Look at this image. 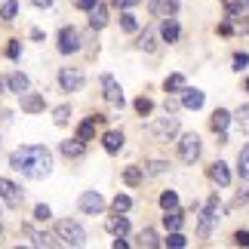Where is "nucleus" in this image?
<instances>
[{
    "mask_svg": "<svg viewBox=\"0 0 249 249\" xmlns=\"http://www.w3.org/2000/svg\"><path fill=\"white\" fill-rule=\"evenodd\" d=\"M9 166L37 181V178L50 176L53 157H50V151H46L43 145H22V148H16L13 154H9Z\"/></svg>",
    "mask_w": 249,
    "mask_h": 249,
    "instance_id": "obj_1",
    "label": "nucleus"
},
{
    "mask_svg": "<svg viewBox=\"0 0 249 249\" xmlns=\"http://www.w3.org/2000/svg\"><path fill=\"white\" fill-rule=\"evenodd\" d=\"M55 234H59V240L65 246H74V249L86 243V231H83L77 222H71V218H62V222L55 225Z\"/></svg>",
    "mask_w": 249,
    "mask_h": 249,
    "instance_id": "obj_2",
    "label": "nucleus"
},
{
    "mask_svg": "<svg viewBox=\"0 0 249 249\" xmlns=\"http://www.w3.org/2000/svg\"><path fill=\"white\" fill-rule=\"evenodd\" d=\"M222 218V203H218V194H213L203 206V215H200V237H209L213 234V225Z\"/></svg>",
    "mask_w": 249,
    "mask_h": 249,
    "instance_id": "obj_3",
    "label": "nucleus"
},
{
    "mask_svg": "<svg viewBox=\"0 0 249 249\" xmlns=\"http://www.w3.org/2000/svg\"><path fill=\"white\" fill-rule=\"evenodd\" d=\"M200 151H203V145H200V136H197V132L181 136V142H178V157L185 160V163H194V160L200 157Z\"/></svg>",
    "mask_w": 249,
    "mask_h": 249,
    "instance_id": "obj_4",
    "label": "nucleus"
},
{
    "mask_svg": "<svg viewBox=\"0 0 249 249\" xmlns=\"http://www.w3.org/2000/svg\"><path fill=\"white\" fill-rule=\"evenodd\" d=\"M102 89H105V99H108V105H114V108H123L126 105V99H123V89L120 83L111 77V74H105L102 77Z\"/></svg>",
    "mask_w": 249,
    "mask_h": 249,
    "instance_id": "obj_5",
    "label": "nucleus"
},
{
    "mask_svg": "<svg viewBox=\"0 0 249 249\" xmlns=\"http://www.w3.org/2000/svg\"><path fill=\"white\" fill-rule=\"evenodd\" d=\"M77 50H80L77 28H62V31H59V53L62 55H71V53H77Z\"/></svg>",
    "mask_w": 249,
    "mask_h": 249,
    "instance_id": "obj_6",
    "label": "nucleus"
},
{
    "mask_svg": "<svg viewBox=\"0 0 249 249\" xmlns=\"http://www.w3.org/2000/svg\"><path fill=\"white\" fill-rule=\"evenodd\" d=\"M102 209H105V197L99 194V191H83V194H80V213L99 215Z\"/></svg>",
    "mask_w": 249,
    "mask_h": 249,
    "instance_id": "obj_7",
    "label": "nucleus"
},
{
    "mask_svg": "<svg viewBox=\"0 0 249 249\" xmlns=\"http://www.w3.org/2000/svg\"><path fill=\"white\" fill-rule=\"evenodd\" d=\"M0 197H3V203L6 206H22V188L16 185V181H9V178H0Z\"/></svg>",
    "mask_w": 249,
    "mask_h": 249,
    "instance_id": "obj_8",
    "label": "nucleus"
},
{
    "mask_svg": "<svg viewBox=\"0 0 249 249\" xmlns=\"http://www.w3.org/2000/svg\"><path fill=\"white\" fill-rule=\"evenodd\" d=\"M209 126H213V132L218 136V142H228V126H231V114H228L225 108H218L215 114H213V120H209Z\"/></svg>",
    "mask_w": 249,
    "mask_h": 249,
    "instance_id": "obj_9",
    "label": "nucleus"
},
{
    "mask_svg": "<svg viewBox=\"0 0 249 249\" xmlns=\"http://www.w3.org/2000/svg\"><path fill=\"white\" fill-rule=\"evenodd\" d=\"M59 83H62L65 92H77L80 86H83V74L77 68H62L59 71Z\"/></svg>",
    "mask_w": 249,
    "mask_h": 249,
    "instance_id": "obj_10",
    "label": "nucleus"
},
{
    "mask_svg": "<svg viewBox=\"0 0 249 249\" xmlns=\"http://www.w3.org/2000/svg\"><path fill=\"white\" fill-rule=\"evenodd\" d=\"M151 132L160 139H169V136H176L178 132V120H176V114H166L163 120H157V123H151Z\"/></svg>",
    "mask_w": 249,
    "mask_h": 249,
    "instance_id": "obj_11",
    "label": "nucleus"
},
{
    "mask_svg": "<svg viewBox=\"0 0 249 249\" xmlns=\"http://www.w3.org/2000/svg\"><path fill=\"white\" fill-rule=\"evenodd\" d=\"M86 13H89V25L95 28V31H102L105 25H108V6L105 3H99V0H95V3L86 9Z\"/></svg>",
    "mask_w": 249,
    "mask_h": 249,
    "instance_id": "obj_12",
    "label": "nucleus"
},
{
    "mask_svg": "<svg viewBox=\"0 0 249 249\" xmlns=\"http://www.w3.org/2000/svg\"><path fill=\"white\" fill-rule=\"evenodd\" d=\"M209 178H213L218 188H228V185H231V172H228V163H222V160H218V163H213V166H209Z\"/></svg>",
    "mask_w": 249,
    "mask_h": 249,
    "instance_id": "obj_13",
    "label": "nucleus"
},
{
    "mask_svg": "<svg viewBox=\"0 0 249 249\" xmlns=\"http://www.w3.org/2000/svg\"><path fill=\"white\" fill-rule=\"evenodd\" d=\"M105 228H108V234H114V237H126V234H129V222L123 218V213L111 215L108 222H105Z\"/></svg>",
    "mask_w": 249,
    "mask_h": 249,
    "instance_id": "obj_14",
    "label": "nucleus"
},
{
    "mask_svg": "<svg viewBox=\"0 0 249 249\" xmlns=\"http://www.w3.org/2000/svg\"><path fill=\"white\" fill-rule=\"evenodd\" d=\"M123 142H126V139H123V132H117V129H108V132L102 136V145H105V151H108V154H117V151L123 148Z\"/></svg>",
    "mask_w": 249,
    "mask_h": 249,
    "instance_id": "obj_15",
    "label": "nucleus"
},
{
    "mask_svg": "<svg viewBox=\"0 0 249 249\" xmlns=\"http://www.w3.org/2000/svg\"><path fill=\"white\" fill-rule=\"evenodd\" d=\"M181 105H185L188 111H197V108H203V92L200 89H181Z\"/></svg>",
    "mask_w": 249,
    "mask_h": 249,
    "instance_id": "obj_16",
    "label": "nucleus"
},
{
    "mask_svg": "<svg viewBox=\"0 0 249 249\" xmlns=\"http://www.w3.org/2000/svg\"><path fill=\"white\" fill-rule=\"evenodd\" d=\"M43 108H46V105H43L40 95H34V92H22V111H28V114H40Z\"/></svg>",
    "mask_w": 249,
    "mask_h": 249,
    "instance_id": "obj_17",
    "label": "nucleus"
},
{
    "mask_svg": "<svg viewBox=\"0 0 249 249\" xmlns=\"http://www.w3.org/2000/svg\"><path fill=\"white\" fill-rule=\"evenodd\" d=\"M163 225H166V231H181V225H185V213H178L176 206L166 209V215H163Z\"/></svg>",
    "mask_w": 249,
    "mask_h": 249,
    "instance_id": "obj_18",
    "label": "nucleus"
},
{
    "mask_svg": "<svg viewBox=\"0 0 249 249\" xmlns=\"http://www.w3.org/2000/svg\"><path fill=\"white\" fill-rule=\"evenodd\" d=\"M160 34H163V40H166V43H176V40H178V34H181V28H178V22H176V18L169 16L166 22L160 25Z\"/></svg>",
    "mask_w": 249,
    "mask_h": 249,
    "instance_id": "obj_19",
    "label": "nucleus"
},
{
    "mask_svg": "<svg viewBox=\"0 0 249 249\" xmlns=\"http://www.w3.org/2000/svg\"><path fill=\"white\" fill-rule=\"evenodd\" d=\"M154 40H157L154 28H145V31L139 34V40H136V46H139V50H145V53H154V46H157Z\"/></svg>",
    "mask_w": 249,
    "mask_h": 249,
    "instance_id": "obj_20",
    "label": "nucleus"
},
{
    "mask_svg": "<svg viewBox=\"0 0 249 249\" xmlns=\"http://www.w3.org/2000/svg\"><path fill=\"white\" fill-rule=\"evenodd\" d=\"M22 231L31 237V243H34V246H55V240H53L50 234H43V231H34V228H28V225L22 228Z\"/></svg>",
    "mask_w": 249,
    "mask_h": 249,
    "instance_id": "obj_21",
    "label": "nucleus"
},
{
    "mask_svg": "<svg viewBox=\"0 0 249 249\" xmlns=\"http://www.w3.org/2000/svg\"><path fill=\"white\" fill-rule=\"evenodd\" d=\"M83 151H86V145H83L80 139H68V142H62V154H65V157H80Z\"/></svg>",
    "mask_w": 249,
    "mask_h": 249,
    "instance_id": "obj_22",
    "label": "nucleus"
},
{
    "mask_svg": "<svg viewBox=\"0 0 249 249\" xmlns=\"http://www.w3.org/2000/svg\"><path fill=\"white\" fill-rule=\"evenodd\" d=\"M166 169H169V163H166V160H151V163H145V166H142V176H163Z\"/></svg>",
    "mask_w": 249,
    "mask_h": 249,
    "instance_id": "obj_23",
    "label": "nucleus"
},
{
    "mask_svg": "<svg viewBox=\"0 0 249 249\" xmlns=\"http://www.w3.org/2000/svg\"><path fill=\"white\" fill-rule=\"evenodd\" d=\"M9 89H13V92H18V95H22V92H28V77H25V74H9Z\"/></svg>",
    "mask_w": 249,
    "mask_h": 249,
    "instance_id": "obj_24",
    "label": "nucleus"
},
{
    "mask_svg": "<svg viewBox=\"0 0 249 249\" xmlns=\"http://www.w3.org/2000/svg\"><path fill=\"white\" fill-rule=\"evenodd\" d=\"M95 136V117H89V120H83L80 126H77V139L80 142H89Z\"/></svg>",
    "mask_w": 249,
    "mask_h": 249,
    "instance_id": "obj_25",
    "label": "nucleus"
},
{
    "mask_svg": "<svg viewBox=\"0 0 249 249\" xmlns=\"http://www.w3.org/2000/svg\"><path fill=\"white\" fill-rule=\"evenodd\" d=\"M142 178H145V176H142V166H129L126 172H123V181H126L129 188H136V185H142Z\"/></svg>",
    "mask_w": 249,
    "mask_h": 249,
    "instance_id": "obj_26",
    "label": "nucleus"
},
{
    "mask_svg": "<svg viewBox=\"0 0 249 249\" xmlns=\"http://www.w3.org/2000/svg\"><path fill=\"white\" fill-rule=\"evenodd\" d=\"M163 89L166 92H181V89H185V77H181V74H169L166 83H163Z\"/></svg>",
    "mask_w": 249,
    "mask_h": 249,
    "instance_id": "obj_27",
    "label": "nucleus"
},
{
    "mask_svg": "<svg viewBox=\"0 0 249 249\" xmlns=\"http://www.w3.org/2000/svg\"><path fill=\"white\" fill-rule=\"evenodd\" d=\"M53 120H55V126H65V123L71 120V105H59V108L53 111Z\"/></svg>",
    "mask_w": 249,
    "mask_h": 249,
    "instance_id": "obj_28",
    "label": "nucleus"
},
{
    "mask_svg": "<svg viewBox=\"0 0 249 249\" xmlns=\"http://www.w3.org/2000/svg\"><path fill=\"white\" fill-rule=\"evenodd\" d=\"M237 169H240V178L249 181V145L240 151V157H237Z\"/></svg>",
    "mask_w": 249,
    "mask_h": 249,
    "instance_id": "obj_29",
    "label": "nucleus"
},
{
    "mask_svg": "<svg viewBox=\"0 0 249 249\" xmlns=\"http://www.w3.org/2000/svg\"><path fill=\"white\" fill-rule=\"evenodd\" d=\"M16 13H18V3H16V0H6V3L0 6V18H3V22H13Z\"/></svg>",
    "mask_w": 249,
    "mask_h": 249,
    "instance_id": "obj_30",
    "label": "nucleus"
},
{
    "mask_svg": "<svg viewBox=\"0 0 249 249\" xmlns=\"http://www.w3.org/2000/svg\"><path fill=\"white\" fill-rule=\"evenodd\" d=\"M166 246H172V249H181V246H188V237L181 234V231H169V237L163 240Z\"/></svg>",
    "mask_w": 249,
    "mask_h": 249,
    "instance_id": "obj_31",
    "label": "nucleus"
},
{
    "mask_svg": "<svg viewBox=\"0 0 249 249\" xmlns=\"http://www.w3.org/2000/svg\"><path fill=\"white\" fill-rule=\"evenodd\" d=\"M139 246H145V249H154V246H157V234L151 231V228H145V231L139 234Z\"/></svg>",
    "mask_w": 249,
    "mask_h": 249,
    "instance_id": "obj_32",
    "label": "nucleus"
},
{
    "mask_svg": "<svg viewBox=\"0 0 249 249\" xmlns=\"http://www.w3.org/2000/svg\"><path fill=\"white\" fill-rule=\"evenodd\" d=\"M111 206H114V213H129V206H132V200L126 194H117L111 200Z\"/></svg>",
    "mask_w": 249,
    "mask_h": 249,
    "instance_id": "obj_33",
    "label": "nucleus"
},
{
    "mask_svg": "<svg viewBox=\"0 0 249 249\" xmlns=\"http://www.w3.org/2000/svg\"><path fill=\"white\" fill-rule=\"evenodd\" d=\"M160 206H163V209L178 206V194H176V191H163V194H160Z\"/></svg>",
    "mask_w": 249,
    "mask_h": 249,
    "instance_id": "obj_34",
    "label": "nucleus"
},
{
    "mask_svg": "<svg viewBox=\"0 0 249 249\" xmlns=\"http://www.w3.org/2000/svg\"><path fill=\"white\" fill-rule=\"evenodd\" d=\"M136 111L142 114V117H148V114L154 111V102H151V99H145V95H142V99H136Z\"/></svg>",
    "mask_w": 249,
    "mask_h": 249,
    "instance_id": "obj_35",
    "label": "nucleus"
},
{
    "mask_svg": "<svg viewBox=\"0 0 249 249\" xmlns=\"http://www.w3.org/2000/svg\"><path fill=\"white\" fill-rule=\"evenodd\" d=\"M237 123H240L243 132H249V105H240V111H237Z\"/></svg>",
    "mask_w": 249,
    "mask_h": 249,
    "instance_id": "obj_36",
    "label": "nucleus"
},
{
    "mask_svg": "<svg viewBox=\"0 0 249 249\" xmlns=\"http://www.w3.org/2000/svg\"><path fill=\"white\" fill-rule=\"evenodd\" d=\"M136 16H132V13H123L120 16V28H123V31H136Z\"/></svg>",
    "mask_w": 249,
    "mask_h": 249,
    "instance_id": "obj_37",
    "label": "nucleus"
},
{
    "mask_svg": "<svg viewBox=\"0 0 249 249\" xmlns=\"http://www.w3.org/2000/svg\"><path fill=\"white\" fill-rule=\"evenodd\" d=\"M34 218H37V222H50V218H53V209L40 203V206H37V209H34Z\"/></svg>",
    "mask_w": 249,
    "mask_h": 249,
    "instance_id": "obj_38",
    "label": "nucleus"
},
{
    "mask_svg": "<svg viewBox=\"0 0 249 249\" xmlns=\"http://www.w3.org/2000/svg\"><path fill=\"white\" fill-rule=\"evenodd\" d=\"M246 65H249V53H237L234 55V71H243Z\"/></svg>",
    "mask_w": 249,
    "mask_h": 249,
    "instance_id": "obj_39",
    "label": "nucleus"
},
{
    "mask_svg": "<svg viewBox=\"0 0 249 249\" xmlns=\"http://www.w3.org/2000/svg\"><path fill=\"white\" fill-rule=\"evenodd\" d=\"M6 55H9V59H18V55H22V43H18V40H9Z\"/></svg>",
    "mask_w": 249,
    "mask_h": 249,
    "instance_id": "obj_40",
    "label": "nucleus"
},
{
    "mask_svg": "<svg viewBox=\"0 0 249 249\" xmlns=\"http://www.w3.org/2000/svg\"><path fill=\"white\" fill-rule=\"evenodd\" d=\"M157 9H163L166 16H176V13H178V0H166V3H163V6H157ZM157 9H154V13H157Z\"/></svg>",
    "mask_w": 249,
    "mask_h": 249,
    "instance_id": "obj_41",
    "label": "nucleus"
},
{
    "mask_svg": "<svg viewBox=\"0 0 249 249\" xmlns=\"http://www.w3.org/2000/svg\"><path fill=\"white\" fill-rule=\"evenodd\" d=\"M234 243L237 246H249V231H237L234 234Z\"/></svg>",
    "mask_w": 249,
    "mask_h": 249,
    "instance_id": "obj_42",
    "label": "nucleus"
},
{
    "mask_svg": "<svg viewBox=\"0 0 249 249\" xmlns=\"http://www.w3.org/2000/svg\"><path fill=\"white\" fill-rule=\"evenodd\" d=\"M111 3H114V6H117V9H129V6H136V3H139V0H111Z\"/></svg>",
    "mask_w": 249,
    "mask_h": 249,
    "instance_id": "obj_43",
    "label": "nucleus"
},
{
    "mask_svg": "<svg viewBox=\"0 0 249 249\" xmlns=\"http://www.w3.org/2000/svg\"><path fill=\"white\" fill-rule=\"evenodd\" d=\"M218 34H225V37L234 34V25H231V22H222V25H218Z\"/></svg>",
    "mask_w": 249,
    "mask_h": 249,
    "instance_id": "obj_44",
    "label": "nucleus"
},
{
    "mask_svg": "<svg viewBox=\"0 0 249 249\" xmlns=\"http://www.w3.org/2000/svg\"><path fill=\"white\" fill-rule=\"evenodd\" d=\"M95 3V0H74V6H77V9H89Z\"/></svg>",
    "mask_w": 249,
    "mask_h": 249,
    "instance_id": "obj_45",
    "label": "nucleus"
},
{
    "mask_svg": "<svg viewBox=\"0 0 249 249\" xmlns=\"http://www.w3.org/2000/svg\"><path fill=\"white\" fill-rule=\"evenodd\" d=\"M178 111V102H172V99H166V114H176Z\"/></svg>",
    "mask_w": 249,
    "mask_h": 249,
    "instance_id": "obj_46",
    "label": "nucleus"
},
{
    "mask_svg": "<svg viewBox=\"0 0 249 249\" xmlns=\"http://www.w3.org/2000/svg\"><path fill=\"white\" fill-rule=\"evenodd\" d=\"M237 200H240V203H249V188H243L240 194H237Z\"/></svg>",
    "mask_w": 249,
    "mask_h": 249,
    "instance_id": "obj_47",
    "label": "nucleus"
},
{
    "mask_svg": "<svg viewBox=\"0 0 249 249\" xmlns=\"http://www.w3.org/2000/svg\"><path fill=\"white\" fill-rule=\"evenodd\" d=\"M34 6H40V9H46V6H53V0H31Z\"/></svg>",
    "mask_w": 249,
    "mask_h": 249,
    "instance_id": "obj_48",
    "label": "nucleus"
},
{
    "mask_svg": "<svg viewBox=\"0 0 249 249\" xmlns=\"http://www.w3.org/2000/svg\"><path fill=\"white\" fill-rule=\"evenodd\" d=\"M154 3H157V0H151V6H154Z\"/></svg>",
    "mask_w": 249,
    "mask_h": 249,
    "instance_id": "obj_49",
    "label": "nucleus"
},
{
    "mask_svg": "<svg viewBox=\"0 0 249 249\" xmlns=\"http://www.w3.org/2000/svg\"><path fill=\"white\" fill-rule=\"evenodd\" d=\"M246 89H249V80H246Z\"/></svg>",
    "mask_w": 249,
    "mask_h": 249,
    "instance_id": "obj_50",
    "label": "nucleus"
}]
</instances>
